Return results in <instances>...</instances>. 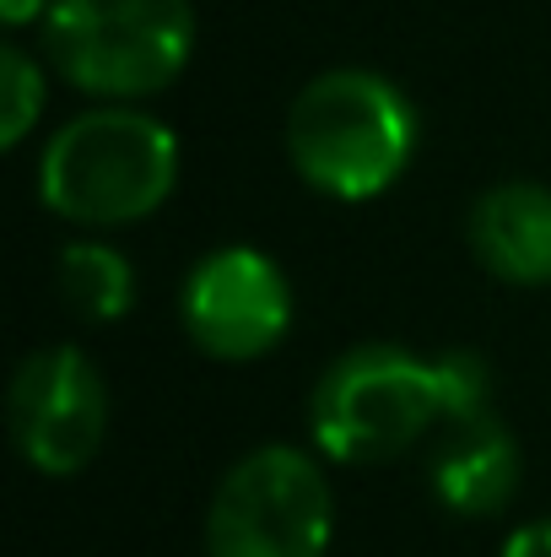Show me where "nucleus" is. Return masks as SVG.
Returning a JSON list of instances; mask_svg holds the SVG:
<instances>
[{
  "mask_svg": "<svg viewBox=\"0 0 551 557\" xmlns=\"http://www.w3.org/2000/svg\"><path fill=\"white\" fill-rule=\"evenodd\" d=\"M422 120L411 98L363 65L314 76L287 109V158L298 180L330 200L363 206L405 180L416 163Z\"/></svg>",
  "mask_w": 551,
  "mask_h": 557,
  "instance_id": "nucleus-1",
  "label": "nucleus"
},
{
  "mask_svg": "<svg viewBox=\"0 0 551 557\" xmlns=\"http://www.w3.org/2000/svg\"><path fill=\"white\" fill-rule=\"evenodd\" d=\"M179 136L136 103H98L60 125L38 158V200L76 227H130L168 206Z\"/></svg>",
  "mask_w": 551,
  "mask_h": 557,
  "instance_id": "nucleus-2",
  "label": "nucleus"
},
{
  "mask_svg": "<svg viewBox=\"0 0 551 557\" xmlns=\"http://www.w3.org/2000/svg\"><path fill=\"white\" fill-rule=\"evenodd\" d=\"M49 65L103 103H141L174 87L195 54L189 0H54L43 16Z\"/></svg>",
  "mask_w": 551,
  "mask_h": 557,
  "instance_id": "nucleus-3",
  "label": "nucleus"
},
{
  "mask_svg": "<svg viewBox=\"0 0 551 557\" xmlns=\"http://www.w3.org/2000/svg\"><path fill=\"white\" fill-rule=\"evenodd\" d=\"M443 422L438 358H416L395 342H367L341 352L320 373L309 400V433L320 455L341 466H373L405 455Z\"/></svg>",
  "mask_w": 551,
  "mask_h": 557,
  "instance_id": "nucleus-4",
  "label": "nucleus"
},
{
  "mask_svg": "<svg viewBox=\"0 0 551 557\" xmlns=\"http://www.w3.org/2000/svg\"><path fill=\"white\" fill-rule=\"evenodd\" d=\"M336 493L325 466L298 444L249 449L211 493L205 557H325Z\"/></svg>",
  "mask_w": 551,
  "mask_h": 557,
  "instance_id": "nucleus-5",
  "label": "nucleus"
},
{
  "mask_svg": "<svg viewBox=\"0 0 551 557\" xmlns=\"http://www.w3.org/2000/svg\"><path fill=\"white\" fill-rule=\"evenodd\" d=\"M184 336L216 363H254L276 352L292 331L287 271L249 244L211 249L189 265L179 287Z\"/></svg>",
  "mask_w": 551,
  "mask_h": 557,
  "instance_id": "nucleus-6",
  "label": "nucleus"
},
{
  "mask_svg": "<svg viewBox=\"0 0 551 557\" xmlns=\"http://www.w3.org/2000/svg\"><path fill=\"white\" fill-rule=\"evenodd\" d=\"M5 422L16 455L43 476H76L92 466L109 433V384L76 347L27 352L11 373Z\"/></svg>",
  "mask_w": 551,
  "mask_h": 557,
  "instance_id": "nucleus-7",
  "label": "nucleus"
},
{
  "mask_svg": "<svg viewBox=\"0 0 551 557\" xmlns=\"http://www.w3.org/2000/svg\"><path fill=\"white\" fill-rule=\"evenodd\" d=\"M519 471H525L519 444H514V433L503 428L498 411L443 422L438 444H433V460H427L438 504L449 515H465V520L503 515L519 493Z\"/></svg>",
  "mask_w": 551,
  "mask_h": 557,
  "instance_id": "nucleus-8",
  "label": "nucleus"
},
{
  "mask_svg": "<svg viewBox=\"0 0 551 557\" xmlns=\"http://www.w3.org/2000/svg\"><path fill=\"white\" fill-rule=\"evenodd\" d=\"M471 249L509 287H551V189L503 180L471 206Z\"/></svg>",
  "mask_w": 551,
  "mask_h": 557,
  "instance_id": "nucleus-9",
  "label": "nucleus"
},
{
  "mask_svg": "<svg viewBox=\"0 0 551 557\" xmlns=\"http://www.w3.org/2000/svg\"><path fill=\"white\" fill-rule=\"evenodd\" d=\"M60 298L92 320V325H114L136 309V271L130 260L103 244V238H76L60 249Z\"/></svg>",
  "mask_w": 551,
  "mask_h": 557,
  "instance_id": "nucleus-10",
  "label": "nucleus"
},
{
  "mask_svg": "<svg viewBox=\"0 0 551 557\" xmlns=\"http://www.w3.org/2000/svg\"><path fill=\"white\" fill-rule=\"evenodd\" d=\"M43 92H49L43 65L22 44H0V141L5 147L27 141V131L43 114Z\"/></svg>",
  "mask_w": 551,
  "mask_h": 557,
  "instance_id": "nucleus-11",
  "label": "nucleus"
},
{
  "mask_svg": "<svg viewBox=\"0 0 551 557\" xmlns=\"http://www.w3.org/2000/svg\"><path fill=\"white\" fill-rule=\"evenodd\" d=\"M438 400H443V422L492 411V369L476 352H443L438 358Z\"/></svg>",
  "mask_w": 551,
  "mask_h": 557,
  "instance_id": "nucleus-12",
  "label": "nucleus"
},
{
  "mask_svg": "<svg viewBox=\"0 0 551 557\" xmlns=\"http://www.w3.org/2000/svg\"><path fill=\"white\" fill-rule=\"evenodd\" d=\"M503 557H551V520L519 525V531L503 542Z\"/></svg>",
  "mask_w": 551,
  "mask_h": 557,
  "instance_id": "nucleus-13",
  "label": "nucleus"
},
{
  "mask_svg": "<svg viewBox=\"0 0 551 557\" xmlns=\"http://www.w3.org/2000/svg\"><path fill=\"white\" fill-rule=\"evenodd\" d=\"M54 0H0V22L5 27H27V22H43Z\"/></svg>",
  "mask_w": 551,
  "mask_h": 557,
  "instance_id": "nucleus-14",
  "label": "nucleus"
}]
</instances>
